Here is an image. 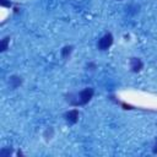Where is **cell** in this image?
<instances>
[{
  "mask_svg": "<svg viewBox=\"0 0 157 157\" xmlns=\"http://www.w3.org/2000/svg\"><path fill=\"white\" fill-rule=\"evenodd\" d=\"M78 117H80V112H78L77 108H72V109H70V110L64 113L65 121L71 124V125H74V124H76L78 121Z\"/></svg>",
  "mask_w": 157,
  "mask_h": 157,
  "instance_id": "277c9868",
  "label": "cell"
},
{
  "mask_svg": "<svg viewBox=\"0 0 157 157\" xmlns=\"http://www.w3.org/2000/svg\"><path fill=\"white\" fill-rule=\"evenodd\" d=\"M17 156H18V157H20V156H23V152H22L21 150H18V151H17Z\"/></svg>",
  "mask_w": 157,
  "mask_h": 157,
  "instance_id": "5bb4252c",
  "label": "cell"
},
{
  "mask_svg": "<svg viewBox=\"0 0 157 157\" xmlns=\"http://www.w3.org/2000/svg\"><path fill=\"white\" fill-rule=\"evenodd\" d=\"M113 43H114V37H113V34L110 32H108V33L103 34L98 39V42H97V49L101 50V52H105V50H108L113 45Z\"/></svg>",
  "mask_w": 157,
  "mask_h": 157,
  "instance_id": "7a4b0ae2",
  "label": "cell"
},
{
  "mask_svg": "<svg viewBox=\"0 0 157 157\" xmlns=\"http://www.w3.org/2000/svg\"><path fill=\"white\" fill-rule=\"evenodd\" d=\"M74 49H75V48H74V45H71V44L64 45V47L61 48V50H60V56H61V59H63V60H67V59L71 56Z\"/></svg>",
  "mask_w": 157,
  "mask_h": 157,
  "instance_id": "8992f818",
  "label": "cell"
},
{
  "mask_svg": "<svg viewBox=\"0 0 157 157\" xmlns=\"http://www.w3.org/2000/svg\"><path fill=\"white\" fill-rule=\"evenodd\" d=\"M0 6L6 7V9H10L12 6V2L10 0H0Z\"/></svg>",
  "mask_w": 157,
  "mask_h": 157,
  "instance_id": "8fae6325",
  "label": "cell"
},
{
  "mask_svg": "<svg viewBox=\"0 0 157 157\" xmlns=\"http://www.w3.org/2000/svg\"><path fill=\"white\" fill-rule=\"evenodd\" d=\"M54 135H55V130H54L53 126H48V128H45L44 131H43V134H42V136H43V139H44L45 142L52 141L53 137H54Z\"/></svg>",
  "mask_w": 157,
  "mask_h": 157,
  "instance_id": "52a82bcc",
  "label": "cell"
},
{
  "mask_svg": "<svg viewBox=\"0 0 157 157\" xmlns=\"http://www.w3.org/2000/svg\"><path fill=\"white\" fill-rule=\"evenodd\" d=\"M10 36H5L1 42H0V52L1 53H5L7 49H9V45H10Z\"/></svg>",
  "mask_w": 157,
  "mask_h": 157,
  "instance_id": "ba28073f",
  "label": "cell"
},
{
  "mask_svg": "<svg viewBox=\"0 0 157 157\" xmlns=\"http://www.w3.org/2000/svg\"><path fill=\"white\" fill-rule=\"evenodd\" d=\"M110 99L112 101H114L117 104H119L123 109H125V110H131V109H135L136 107H134V105H131V104H128V103H125V102H121V101H119V99H115L114 97H110Z\"/></svg>",
  "mask_w": 157,
  "mask_h": 157,
  "instance_id": "9c48e42d",
  "label": "cell"
},
{
  "mask_svg": "<svg viewBox=\"0 0 157 157\" xmlns=\"http://www.w3.org/2000/svg\"><path fill=\"white\" fill-rule=\"evenodd\" d=\"M94 96V88L93 87H85L80 92H69L64 96L66 103L71 107H81L86 105Z\"/></svg>",
  "mask_w": 157,
  "mask_h": 157,
  "instance_id": "6da1fadb",
  "label": "cell"
},
{
  "mask_svg": "<svg viewBox=\"0 0 157 157\" xmlns=\"http://www.w3.org/2000/svg\"><path fill=\"white\" fill-rule=\"evenodd\" d=\"M12 153H13L12 147H2L0 150V157H10Z\"/></svg>",
  "mask_w": 157,
  "mask_h": 157,
  "instance_id": "30bf717a",
  "label": "cell"
},
{
  "mask_svg": "<svg viewBox=\"0 0 157 157\" xmlns=\"http://www.w3.org/2000/svg\"><path fill=\"white\" fill-rule=\"evenodd\" d=\"M86 67H87V70L93 71V70H96V69H97V64H96V63H93V61H90V63L86 65Z\"/></svg>",
  "mask_w": 157,
  "mask_h": 157,
  "instance_id": "7c38bea8",
  "label": "cell"
},
{
  "mask_svg": "<svg viewBox=\"0 0 157 157\" xmlns=\"http://www.w3.org/2000/svg\"><path fill=\"white\" fill-rule=\"evenodd\" d=\"M7 83H9L10 90H17V88H20L22 86L23 78L20 75H11L9 77V80H7Z\"/></svg>",
  "mask_w": 157,
  "mask_h": 157,
  "instance_id": "5b68a950",
  "label": "cell"
},
{
  "mask_svg": "<svg viewBox=\"0 0 157 157\" xmlns=\"http://www.w3.org/2000/svg\"><path fill=\"white\" fill-rule=\"evenodd\" d=\"M152 153L153 155H157V137H156L155 144H153V147H152Z\"/></svg>",
  "mask_w": 157,
  "mask_h": 157,
  "instance_id": "4fadbf2b",
  "label": "cell"
},
{
  "mask_svg": "<svg viewBox=\"0 0 157 157\" xmlns=\"http://www.w3.org/2000/svg\"><path fill=\"white\" fill-rule=\"evenodd\" d=\"M129 67L130 71L134 74H139L144 69V61L137 56H131L129 59Z\"/></svg>",
  "mask_w": 157,
  "mask_h": 157,
  "instance_id": "3957f363",
  "label": "cell"
}]
</instances>
